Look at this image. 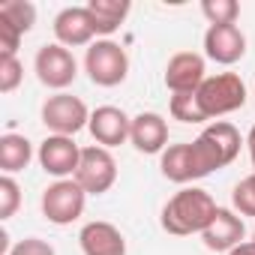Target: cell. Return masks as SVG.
<instances>
[{
    "instance_id": "6da1fadb",
    "label": "cell",
    "mask_w": 255,
    "mask_h": 255,
    "mask_svg": "<svg viewBox=\"0 0 255 255\" xmlns=\"http://www.w3.org/2000/svg\"><path fill=\"white\" fill-rule=\"evenodd\" d=\"M219 204L213 201V195L207 189L198 186H186L180 189L174 198L165 201L162 213H159V225L162 231L174 234V237H186V234H201L213 216H216Z\"/></svg>"
},
{
    "instance_id": "7a4b0ae2",
    "label": "cell",
    "mask_w": 255,
    "mask_h": 255,
    "mask_svg": "<svg viewBox=\"0 0 255 255\" xmlns=\"http://www.w3.org/2000/svg\"><path fill=\"white\" fill-rule=\"evenodd\" d=\"M195 99L207 120L222 117L246 105V84L237 72H219L213 78H204V84L195 90Z\"/></svg>"
},
{
    "instance_id": "3957f363",
    "label": "cell",
    "mask_w": 255,
    "mask_h": 255,
    "mask_svg": "<svg viewBox=\"0 0 255 255\" xmlns=\"http://www.w3.org/2000/svg\"><path fill=\"white\" fill-rule=\"evenodd\" d=\"M84 69L96 87H117L129 75V57L114 39H96L84 54Z\"/></svg>"
},
{
    "instance_id": "277c9868",
    "label": "cell",
    "mask_w": 255,
    "mask_h": 255,
    "mask_svg": "<svg viewBox=\"0 0 255 255\" xmlns=\"http://www.w3.org/2000/svg\"><path fill=\"white\" fill-rule=\"evenodd\" d=\"M42 123L51 135H75L90 123L87 105L72 93H54L42 102Z\"/></svg>"
},
{
    "instance_id": "5b68a950",
    "label": "cell",
    "mask_w": 255,
    "mask_h": 255,
    "mask_svg": "<svg viewBox=\"0 0 255 255\" xmlns=\"http://www.w3.org/2000/svg\"><path fill=\"white\" fill-rule=\"evenodd\" d=\"M84 198H87V192L78 186L75 177L54 180L42 192V216L54 225H72L84 213Z\"/></svg>"
},
{
    "instance_id": "8992f818",
    "label": "cell",
    "mask_w": 255,
    "mask_h": 255,
    "mask_svg": "<svg viewBox=\"0 0 255 255\" xmlns=\"http://www.w3.org/2000/svg\"><path fill=\"white\" fill-rule=\"evenodd\" d=\"M33 69H36V78L57 90V93H66V87L78 78V63L72 57V51L60 42H51V45H42L36 51V60H33Z\"/></svg>"
},
{
    "instance_id": "52a82bcc",
    "label": "cell",
    "mask_w": 255,
    "mask_h": 255,
    "mask_svg": "<svg viewBox=\"0 0 255 255\" xmlns=\"http://www.w3.org/2000/svg\"><path fill=\"white\" fill-rule=\"evenodd\" d=\"M75 180L87 195L108 192L117 180V162H114L111 150H105L99 144L96 147H81V162H78Z\"/></svg>"
},
{
    "instance_id": "ba28073f",
    "label": "cell",
    "mask_w": 255,
    "mask_h": 255,
    "mask_svg": "<svg viewBox=\"0 0 255 255\" xmlns=\"http://www.w3.org/2000/svg\"><path fill=\"white\" fill-rule=\"evenodd\" d=\"M36 156H39V165H42L45 174H51L57 180H66V177H75V171H78L81 147L69 135H45Z\"/></svg>"
},
{
    "instance_id": "9c48e42d",
    "label": "cell",
    "mask_w": 255,
    "mask_h": 255,
    "mask_svg": "<svg viewBox=\"0 0 255 255\" xmlns=\"http://www.w3.org/2000/svg\"><path fill=\"white\" fill-rule=\"evenodd\" d=\"M87 129L93 135V141L105 150L129 141V132H132V117H126L123 108L117 105H99L96 111H90V123Z\"/></svg>"
},
{
    "instance_id": "30bf717a",
    "label": "cell",
    "mask_w": 255,
    "mask_h": 255,
    "mask_svg": "<svg viewBox=\"0 0 255 255\" xmlns=\"http://www.w3.org/2000/svg\"><path fill=\"white\" fill-rule=\"evenodd\" d=\"M204 54L213 63L234 66L246 54V36L237 24H210L204 33Z\"/></svg>"
},
{
    "instance_id": "8fae6325",
    "label": "cell",
    "mask_w": 255,
    "mask_h": 255,
    "mask_svg": "<svg viewBox=\"0 0 255 255\" xmlns=\"http://www.w3.org/2000/svg\"><path fill=\"white\" fill-rule=\"evenodd\" d=\"M204 57L198 51H177L165 66V87L171 93H195L204 84Z\"/></svg>"
},
{
    "instance_id": "7c38bea8",
    "label": "cell",
    "mask_w": 255,
    "mask_h": 255,
    "mask_svg": "<svg viewBox=\"0 0 255 255\" xmlns=\"http://www.w3.org/2000/svg\"><path fill=\"white\" fill-rule=\"evenodd\" d=\"M54 36L66 48L93 45L90 39L96 36V21H93L90 9L87 6H66V9H60L57 18H54Z\"/></svg>"
},
{
    "instance_id": "4fadbf2b",
    "label": "cell",
    "mask_w": 255,
    "mask_h": 255,
    "mask_svg": "<svg viewBox=\"0 0 255 255\" xmlns=\"http://www.w3.org/2000/svg\"><path fill=\"white\" fill-rule=\"evenodd\" d=\"M159 171L165 180L171 183H192V180H201L207 177V171L201 168L198 156H195V147L192 141H183V144H168L159 156Z\"/></svg>"
},
{
    "instance_id": "5bb4252c",
    "label": "cell",
    "mask_w": 255,
    "mask_h": 255,
    "mask_svg": "<svg viewBox=\"0 0 255 255\" xmlns=\"http://www.w3.org/2000/svg\"><path fill=\"white\" fill-rule=\"evenodd\" d=\"M129 141H132V147H135L138 153H147V156L159 153V156H162V150L168 147V123H165V117L156 114V111H141V114H135V117H132Z\"/></svg>"
},
{
    "instance_id": "9a60e30c",
    "label": "cell",
    "mask_w": 255,
    "mask_h": 255,
    "mask_svg": "<svg viewBox=\"0 0 255 255\" xmlns=\"http://www.w3.org/2000/svg\"><path fill=\"white\" fill-rule=\"evenodd\" d=\"M243 234H246L243 219H240L234 210L219 207L216 216H213V222L201 231V240H204V246H207L210 252H231L234 246L243 243Z\"/></svg>"
},
{
    "instance_id": "2e32d148",
    "label": "cell",
    "mask_w": 255,
    "mask_h": 255,
    "mask_svg": "<svg viewBox=\"0 0 255 255\" xmlns=\"http://www.w3.org/2000/svg\"><path fill=\"white\" fill-rule=\"evenodd\" d=\"M81 252L84 255H126V237L120 234L117 225L111 222H87L78 234Z\"/></svg>"
},
{
    "instance_id": "e0dca14e",
    "label": "cell",
    "mask_w": 255,
    "mask_h": 255,
    "mask_svg": "<svg viewBox=\"0 0 255 255\" xmlns=\"http://www.w3.org/2000/svg\"><path fill=\"white\" fill-rule=\"evenodd\" d=\"M198 138L204 141V147L210 150V156L216 159L219 168L231 165V162L237 159V153H240V144H243V141H240V132H237V126L228 123V120H216V123L204 126V132H201Z\"/></svg>"
},
{
    "instance_id": "ac0fdd59",
    "label": "cell",
    "mask_w": 255,
    "mask_h": 255,
    "mask_svg": "<svg viewBox=\"0 0 255 255\" xmlns=\"http://www.w3.org/2000/svg\"><path fill=\"white\" fill-rule=\"evenodd\" d=\"M93 21H96V36H111L129 15L132 3L129 0H90L87 3Z\"/></svg>"
},
{
    "instance_id": "d6986e66",
    "label": "cell",
    "mask_w": 255,
    "mask_h": 255,
    "mask_svg": "<svg viewBox=\"0 0 255 255\" xmlns=\"http://www.w3.org/2000/svg\"><path fill=\"white\" fill-rule=\"evenodd\" d=\"M30 159H33V144L24 135H15V132L0 135V171L3 174L24 171L30 165Z\"/></svg>"
},
{
    "instance_id": "ffe728a7",
    "label": "cell",
    "mask_w": 255,
    "mask_h": 255,
    "mask_svg": "<svg viewBox=\"0 0 255 255\" xmlns=\"http://www.w3.org/2000/svg\"><path fill=\"white\" fill-rule=\"evenodd\" d=\"M0 18L9 21L24 36L36 24V6L30 3V0H3V3H0Z\"/></svg>"
},
{
    "instance_id": "44dd1931",
    "label": "cell",
    "mask_w": 255,
    "mask_h": 255,
    "mask_svg": "<svg viewBox=\"0 0 255 255\" xmlns=\"http://www.w3.org/2000/svg\"><path fill=\"white\" fill-rule=\"evenodd\" d=\"M168 111H171V117L180 120V123H204V120H207V117L201 114V108H198L195 93H171Z\"/></svg>"
},
{
    "instance_id": "7402d4cb",
    "label": "cell",
    "mask_w": 255,
    "mask_h": 255,
    "mask_svg": "<svg viewBox=\"0 0 255 255\" xmlns=\"http://www.w3.org/2000/svg\"><path fill=\"white\" fill-rule=\"evenodd\" d=\"M201 12L210 24H234L240 18V3L237 0H204Z\"/></svg>"
},
{
    "instance_id": "603a6c76",
    "label": "cell",
    "mask_w": 255,
    "mask_h": 255,
    "mask_svg": "<svg viewBox=\"0 0 255 255\" xmlns=\"http://www.w3.org/2000/svg\"><path fill=\"white\" fill-rule=\"evenodd\" d=\"M18 207H21V186L15 183L12 174H3L0 177V219H12Z\"/></svg>"
},
{
    "instance_id": "cb8c5ba5",
    "label": "cell",
    "mask_w": 255,
    "mask_h": 255,
    "mask_svg": "<svg viewBox=\"0 0 255 255\" xmlns=\"http://www.w3.org/2000/svg\"><path fill=\"white\" fill-rule=\"evenodd\" d=\"M24 78V66L15 54H0V93H12Z\"/></svg>"
},
{
    "instance_id": "d4e9b609",
    "label": "cell",
    "mask_w": 255,
    "mask_h": 255,
    "mask_svg": "<svg viewBox=\"0 0 255 255\" xmlns=\"http://www.w3.org/2000/svg\"><path fill=\"white\" fill-rule=\"evenodd\" d=\"M231 204L240 216H255V174L243 177L234 192H231Z\"/></svg>"
},
{
    "instance_id": "484cf974",
    "label": "cell",
    "mask_w": 255,
    "mask_h": 255,
    "mask_svg": "<svg viewBox=\"0 0 255 255\" xmlns=\"http://www.w3.org/2000/svg\"><path fill=\"white\" fill-rule=\"evenodd\" d=\"M9 255H54V246L42 237H24L9 249Z\"/></svg>"
},
{
    "instance_id": "4316f807",
    "label": "cell",
    "mask_w": 255,
    "mask_h": 255,
    "mask_svg": "<svg viewBox=\"0 0 255 255\" xmlns=\"http://www.w3.org/2000/svg\"><path fill=\"white\" fill-rule=\"evenodd\" d=\"M18 45H21V33L9 21L0 18V54H15Z\"/></svg>"
},
{
    "instance_id": "83f0119b",
    "label": "cell",
    "mask_w": 255,
    "mask_h": 255,
    "mask_svg": "<svg viewBox=\"0 0 255 255\" xmlns=\"http://www.w3.org/2000/svg\"><path fill=\"white\" fill-rule=\"evenodd\" d=\"M228 255H255V243H252V240H243V243H240V246H234Z\"/></svg>"
},
{
    "instance_id": "f1b7e54d",
    "label": "cell",
    "mask_w": 255,
    "mask_h": 255,
    "mask_svg": "<svg viewBox=\"0 0 255 255\" xmlns=\"http://www.w3.org/2000/svg\"><path fill=\"white\" fill-rule=\"evenodd\" d=\"M246 144H249V156H252V168H255V126L249 129V138H246Z\"/></svg>"
},
{
    "instance_id": "f546056e",
    "label": "cell",
    "mask_w": 255,
    "mask_h": 255,
    "mask_svg": "<svg viewBox=\"0 0 255 255\" xmlns=\"http://www.w3.org/2000/svg\"><path fill=\"white\" fill-rule=\"evenodd\" d=\"M252 243H255V234H252Z\"/></svg>"
}]
</instances>
